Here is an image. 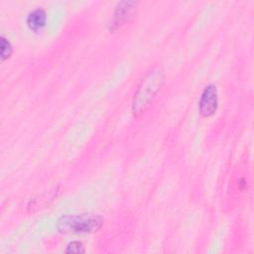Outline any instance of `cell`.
Returning <instances> with one entry per match:
<instances>
[{"mask_svg":"<svg viewBox=\"0 0 254 254\" xmlns=\"http://www.w3.org/2000/svg\"><path fill=\"white\" fill-rule=\"evenodd\" d=\"M164 81L165 73L160 66H155L145 75L139 84L132 101V112L135 117L142 115L150 106Z\"/></svg>","mask_w":254,"mask_h":254,"instance_id":"6da1fadb","label":"cell"},{"mask_svg":"<svg viewBox=\"0 0 254 254\" xmlns=\"http://www.w3.org/2000/svg\"><path fill=\"white\" fill-rule=\"evenodd\" d=\"M103 217L97 213L64 214L57 221V229L62 233H92L101 228Z\"/></svg>","mask_w":254,"mask_h":254,"instance_id":"7a4b0ae2","label":"cell"},{"mask_svg":"<svg viewBox=\"0 0 254 254\" xmlns=\"http://www.w3.org/2000/svg\"><path fill=\"white\" fill-rule=\"evenodd\" d=\"M217 103L218 97L216 86L212 83L207 84L202 90L198 102L200 114L204 117L211 116L217 109Z\"/></svg>","mask_w":254,"mask_h":254,"instance_id":"3957f363","label":"cell"},{"mask_svg":"<svg viewBox=\"0 0 254 254\" xmlns=\"http://www.w3.org/2000/svg\"><path fill=\"white\" fill-rule=\"evenodd\" d=\"M137 2L135 1H121L117 4L112 20L109 25L110 31H114L124 25L133 15Z\"/></svg>","mask_w":254,"mask_h":254,"instance_id":"277c9868","label":"cell"},{"mask_svg":"<svg viewBox=\"0 0 254 254\" xmlns=\"http://www.w3.org/2000/svg\"><path fill=\"white\" fill-rule=\"evenodd\" d=\"M46 21H47L46 12L44 9L39 7V8L34 9L33 11H31L28 14L26 23L31 31L37 33L45 27Z\"/></svg>","mask_w":254,"mask_h":254,"instance_id":"5b68a950","label":"cell"},{"mask_svg":"<svg viewBox=\"0 0 254 254\" xmlns=\"http://www.w3.org/2000/svg\"><path fill=\"white\" fill-rule=\"evenodd\" d=\"M1 61H5L6 59H8L12 52H13V49H12V46L10 44V42L4 38L3 36H1Z\"/></svg>","mask_w":254,"mask_h":254,"instance_id":"8992f818","label":"cell"},{"mask_svg":"<svg viewBox=\"0 0 254 254\" xmlns=\"http://www.w3.org/2000/svg\"><path fill=\"white\" fill-rule=\"evenodd\" d=\"M84 246L80 241H71L67 244L66 253H84Z\"/></svg>","mask_w":254,"mask_h":254,"instance_id":"52a82bcc","label":"cell"}]
</instances>
